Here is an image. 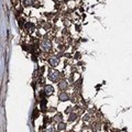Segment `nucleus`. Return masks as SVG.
I'll list each match as a JSON object with an SVG mask.
<instances>
[{"label": "nucleus", "mask_w": 132, "mask_h": 132, "mask_svg": "<svg viewBox=\"0 0 132 132\" xmlns=\"http://www.w3.org/2000/svg\"><path fill=\"white\" fill-rule=\"evenodd\" d=\"M65 129H66V123H64V122H58V124H57V130L62 131V130H65Z\"/></svg>", "instance_id": "obj_8"}, {"label": "nucleus", "mask_w": 132, "mask_h": 132, "mask_svg": "<svg viewBox=\"0 0 132 132\" xmlns=\"http://www.w3.org/2000/svg\"><path fill=\"white\" fill-rule=\"evenodd\" d=\"M55 120L58 121V122H62V116H61V115H57L56 117H55Z\"/></svg>", "instance_id": "obj_11"}, {"label": "nucleus", "mask_w": 132, "mask_h": 132, "mask_svg": "<svg viewBox=\"0 0 132 132\" xmlns=\"http://www.w3.org/2000/svg\"><path fill=\"white\" fill-rule=\"evenodd\" d=\"M25 28H26V30H28V32H33L34 31V24L33 23H31V22H28L25 24Z\"/></svg>", "instance_id": "obj_7"}, {"label": "nucleus", "mask_w": 132, "mask_h": 132, "mask_svg": "<svg viewBox=\"0 0 132 132\" xmlns=\"http://www.w3.org/2000/svg\"><path fill=\"white\" fill-rule=\"evenodd\" d=\"M49 63L51 64V66L55 67V66H57V64L60 63V60H58L56 56H52V57L49 58Z\"/></svg>", "instance_id": "obj_3"}, {"label": "nucleus", "mask_w": 132, "mask_h": 132, "mask_svg": "<svg viewBox=\"0 0 132 132\" xmlns=\"http://www.w3.org/2000/svg\"><path fill=\"white\" fill-rule=\"evenodd\" d=\"M76 118H77V116L75 115V113H72V115L69 116V120H71V121H74V120H76Z\"/></svg>", "instance_id": "obj_10"}, {"label": "nucleus", "mask_w": 132, "mask_h": 132, "mask_svg": "<svg viewBox=\"0 0 132 132\" xmlns=\"http://www.w3.org/2000/svg\"><path fill=\"white\" fill-rule=\"evenodd\" d=\"M67 86H68V84H67L66 81H61L60 84H58V88H60L61 90H65V89L67 88Z\"/></svg>", "instance_id": "obj_6"}, {"label": "nucleus", "mask_w": 132, "mask_h": 132, "mask_svg": "<svg viewBox=\"0 0 132 132\" xmlns=\"http://www.w3.org/2000/svg\"><path fill=\"white\" fill-rule=\"evenodd\" d=\"M44 92H45V95L51 96V95H53V92H54V88H53L51 85H46L45 88H44Z\"/></svg>", "instance_id": "obj_4"}, {"label": "nucleus", "mask_w": 132, "mask_h": 132, "mask_svg": "<svg viewBox=\"0 0 132 132\" xmlns=\"http://www.w3.org/2000/svg\"><path fill=\"white\" fill-rule=\"evenodd\" d=\"M60 78V73L55 69H51L49 71V79L52 81H56Z\"/></svg>", "instance_id": "obj_1"}, {"label": "nucleus", "mask_w": 132, "mask_h": 132, "mask_svg": "<svg viewBox=\"0 0 132 132\" xmlns=\"http://www.w3.org/2000/svg\"><path fill=\"white\" fill-rule=\"evenodd\" d=\"M72 112V108H67V110H65V113H71Z\"/></svg>", "instance_id": "obj_14"}, {"label": "nucleus", "mask_w": 132, "mask_h": 132, "mask_svg": "<svg viewBox=\"0 0 132 132\" xmlns=\"http://www.w3.org/2000/svg\"><path fill=\"white\" fill-rule=\"evenodd\" d=\"M23 2H24V6L25 7H29L32 5V0H23Z\"/></svg>", "instance_id": "obj_9"}, {"label": "nucleus", "mask_w": 132, "mask_h": 132, "mask_svg": "<svg viewBox=\"0 0 132 132\" xmlns=\"http://www.w3.org/2000/svg\"><path fill=\"white\" fill-rule=\"evenodd\" d=\"M83 120H84V121H88V120H89V115H86V116H85V117L83 118Z\"/></svg>", "instance_id": "obj_13"}, {"label": "nucleus", "mask_w": 132, "mask_h": 132, "mask_svg": "<svg viewBox=\"0 0 132 132\" xmlns=\"http://www.w3.org/2000/svg\"><path fill=\"white\" fill-rule=\"evenodd\" d=\"M45 132H54V128H52V127H50V128H46Z\"/></svg>", "instance_id": "obj_12"}, {"label": "nucleus", "mask_w": 132, "mask_h": 132, "mask_svg": "<svg viewBox=\"0 0 132 132\" xmlns=\"http://www.w3.org/2000/svg\"><path fill=\"white\" fill-rule=\"evenodd\" d=\"M58 99H60V101H67L69 99V96L66 92H61L58 95Z\"/></svg>", "instance_id": "obj_5"}, {"label": "nucleus", "mask_w": 132, "mask_h": 132, "mask_svg": "<svg viewBox=\"0 0 132 132\" xmlns=\"http://www.w3.org/2000/svg\"><path fill=\"white\" fill-rule=\"evenodd\" d=\"M41 47L43 51H50L52 49V43L50 40H44L41 42Z\"/></svg>", "instance_id": "obj_2"}]
</instances>
